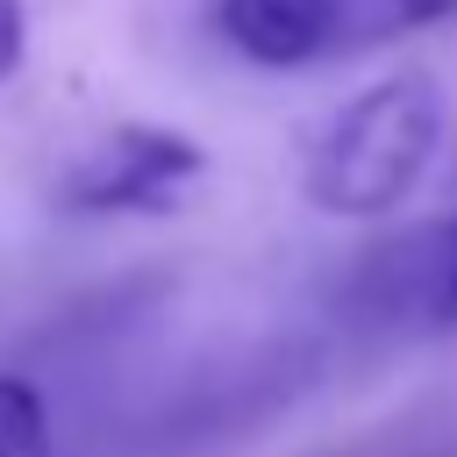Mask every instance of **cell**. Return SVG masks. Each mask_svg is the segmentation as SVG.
I'll return each instance as SVG.
<instances>
[{
  "instance_id": "cell-5",
  "label": "cell",
  "mask_w": 457,
  "mask_h": 457,
  "mask_svg": "<svg viewBox=\"0 0 457 457\" xmlns=\"http://www.w3.org/2000/svg\"><path fill=\"white\" fill-rule=\"evenodd\" d=\"M0 457H57L50 407L21 371H0Z\"/></svg>"
},
{
  "instance_id": "cell-3",
  "label": "cell",
  "mask_w": 457,
  "mask_h": 457,
  "mask_svg": "<svg viewBox=\"0 0 457 457\" xmlns=\"http://www.w3.org/2000/svg\"><path fill=\"white\" fill-rule=\"evenodd\" d=\"M207 179V150L186 129L164 121H121L100 143H86L64 179H57V207L86 214V221H121V214H171L193 186Z\"/></svg>"
},
{
  "instance_id": "cell-1",
  "label": "cell",
  "mask_w": 457,
  "mask_h": 457,
  "mask_svg": "<svg viewBox=\"0 0 457 457\" xmlns=\"http://www.w3.org/2000/svg\"><path fill=\"white\" fill-rule=\"evenodd\" d=\"M436 150H443V86L428 71H393L314 129L300 193L336 221H378L400 200H414Z\"/></svg>"
},
{
  "instance_id": "cell-2",
  "label": "cell",
  "mask_w": 457,
  "mask_h": 457,
  "mask_svg": "<svg viewBox=\"0 0 457 457\" xmlns=\"http://www.w3.org/2000/svg\"><path fill=\"white\" fill-rule=\"evenodd\" d=\"M336 314L371 343H450L457 336V214H428L364 243L336 278Z\"/></svg>"
},
{
  "instance_id": "cell-4",
  "label": "cell",
  "mask_w": 457,
  "mask_h": 457,
  "mask_svg": "<svg viewBox=\"0 0 457 457\" xmlns=\"http://www.w3.org/2000/svg\"><path fill=\"white\" fill-rule=\"evenodd\" d=\"M207 21L257 71H300L343 43V0H214Z\"/></svg>"
},
{
  "instance_id": "cell-6",
  "label": "cell",
  "mask_w": 457,
  "mask_h": 457,
  "mask_svg": "<svg viewBox=\"0 0 457 457\" xmlns=\"http://www.w3.org/2000/svg\"><path fill=\"white\" fill-rule=\"evenodd\" d=\"M450 14H457V0H343V43L436 29V21H450Z\"/></svg>"
},
{
  "instance_id": "cell-8",
  "label": "cell",
  "mask_w": 457,
  "mask_h": 457,
  "mask_svg": "<svg viewBox=\"0 0 457 457\" xmlns=\"http://www.w3.org/2000/svg\"><path fill=\"white\" fill-rule=\"evenodd\" d=\"M386 457H457L450 443H414V450H386Z\"/></svg>"
},
{
  "instance_id": "cell-7",
  "label": "cell",
  "mask_w": 457,
  "mask_h": 457,
  "mask_svg": "<svg viewBox=\"0 0 457 457\" xmlns=\"http://www.w3.org/2000/svg\"><path fill=\"white\" fill-rule=\"evenodd\" d=\"M29 64V0H0V86Z\"/></svg>"
}]
</instances>
